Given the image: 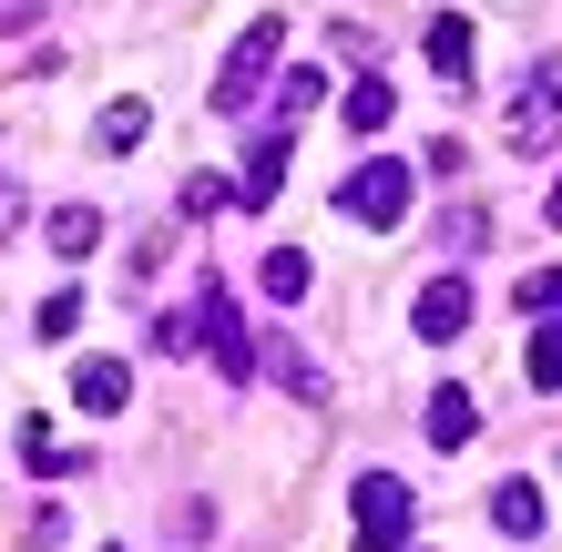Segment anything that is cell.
Here are the masks:
<instances>
[{"label": "cell", "mask_w": 562, "mask_h": 552, "mask_svg": "<svg viewBox=\"0 0 562 552\" xmlns=\"http://www.w3.org/2000/svg\"><path fill=\"white\" fill-rule=\"evenodd\" d=\"M409 194H419V165H400V154H369V165H348L338 215H348V225H369V236H389V225L409 215Z\"/></svg>", "instance_id": "1"}, {"label": "cell", "mask_w": 562, "mask_h": 552, "mask_svg": "<svg viewBox=\"0 0 562 552\" xmlns=\"http://www.w3.org/2000/svg\"><path fill=\"white\" fill-rule=\"evenodd\" d=\"M348 502H358V511H348V552H400L409 522H419V502H409V481H400V471H369Z\"/></svg>", "instance_id": "2"}, {"label": "cell", "mask_w": 562, "mask_h": 552, "mask_svg": "<svg viewBox=\"0 0 562 552\" xmlns=\"http://www.w3.org/2000/svg\"><path fill=\"white\" fill-rule=\"evenodd\" d=\"M277 52H286V11L246 21V31H236V52H225V72H215V92H205V103H215V113H246V103H256V82L277 72Z\"/></svg>", "instance_id": "3"}, {"label": "cell", "mask_w": 562, "mask_h": 552, "mask_svg": "<svg viewBox=\"0 0 562 552\" xmlns=\"http://www.w3.org/2000/svg\"><path fill=\"white\" fill-rule=\"evenodd\" d=\"M562 134V52L532 72V92H521V113H512V154H552Z\"/></svg>", "instance_id": "4"}, {"label": "cell", "mask_w": 562, "mask_h": 552, "mask_svg": "<svg viewBox=\"0 0 562 552\" xmlns=\"http://www.w3.org/2000/svg\"><path fill=\"white\" fill-rule=\"evenodd\" d=\"M123 399H134V369H123V359H82V369H72V409L113 419Z\"/></svg>", "instance_id": "5"}, {"label": "cell", "mask_w": 562, "mask_h": 552, "mask_svg": "<svg viewBox=\"0 0 562 552\" xmlns=\"http://www.w3.org/2000/svg\"><path fill=\"white\" fill-rule=\"evenodd\" d=\"M409 317H419V338H460V328H471V286H460V277H429Z\"/></svg>", "instance_id": "6"}, {"label": "cell", "mask_w": 562, "mask_h": 552, "mask_svg": "<svg viewBox=\"0 0 562 552\" xmlns=\"http://www.w3.org/2000/svg\"><path fill=\"white\" fill-rule=\"evenodd\" d=\"M419 430L440 440V450H471V430H481V409H471V388H429V409H419Z\"/></svg>", "instance_id": "7"}, {"label": "cell", "mask_w": 562, "mask_h": 552, "mask_svg": "<svg viewBox=\"0 0 562 552\" xmlns=\"http://www.w3.org/2000/svg\"><path fill=\"white\" fill-rule=\"evenodd\" d=\"M491 532L502 542H542V492L532 481H502V492H491Z\"/></svg>", "instance_id": "8"}, {"label": "cell", "mask_w": 562, "mask_h": 552, "mask_svg": "<svg viewBox=\"0 0 562 552\" xmlns=\"http://www.w3.org/2000/svg\"><path fill=\"white\" fill-rule=\"evenodd\" d=\"M277 184H286V134H256V154H246V205H277Z\"/></svg>", "instance_id": "9"}, {"label": "cell", "mask_w": 562, "mask_h": 552, "mask_svg": "<svg viewBox=\"0 0 562 552\" xmlns=\"http://www.w3.org/2000/svg\"><path fill=\"white\" fill-rule=\"evenodd\" d=\"M429 61H440L450 82L471 72V21H460V11H429Z\"/></svg>", "instance_id": "10"}, {"label": "cell", "mask_w": 562, "mask_h": 552, "mask_svg": "<svg viewBox=\"0 0 562 552\" xmlns=\"http://www.w3.org/2000/svg\"><path fill=\"white\" fill-rule=\"evenodd\" d=\"M11 450H21V471H72V450H61V440H52V419H31V409H21Z\"/></svg>", "instance_id": "11"}, {"label": "cell", "mask_w": 562, "mask_h": 552, "mask_svg": "<svg viewBox=\"0 0 562 552\" xmlns=\"http://www.w3.org/2000/svg\"><path fill=\"white\" fill-rule=\"evenodd\" d=\"M92 246H103V215H92V205H61L52 215V256H92Z\"/></svg>", "instance_id": "12"}, {"label": "cell", "mask_w": 562, "mask_h": 552, "mask_svg": "<svg viewBox=\"0 0 562 552\" xmlns=\"http://www.w3.org/2000/svg\"><path fill=\"white\" fill-rule=\"evenodd\" d=\"M256 277H267V297H277V307L307 297V256H296V246H267V267H256Z\"/></svg>", "instance_id": "13"}, {"label": "cell", "mask_w": 562, "mask_h": 552, "mask_svg": "<svg viewBox=\"0 0 562 552\" xmlns=\"http://www.w3.org/2000/svg\"><path fill=\"white\" fill-rule=\"evenodd\" d=\"M267 369H277V379L296 388V399H327V369H317V359H296L286 338H267Z\"/></svg>", "instance_id": "14"}, {"label": "cell", "mask_w": 562, "mask_h": 552, "mask_svg": "<svg viewBox=\"0 0 562 552\" xmlns=\"http://www.w3.org/2000/svg\"><path fill=\"white\" fill-rule=\"evenodd\" d=\"M389 113H400V92H389L379 72H369V82H348V123H358V134H379Z\"/></svg>", "instance_id": "15"}, {"label": "cell", "mask_w": 562, "mask_h": 552, "mask_svg": "<svg viewBox=\"0 0 562 552\" xmlns=\"http://www.w3.org/2000/svg\"><path fill=\"white\" fill-rule=\"evenodd\" d=\"M144 123H154V113L134 103V92H123V103H103V154H134V144H144Z\"/></svg>", "instance_id": "16"}, {"label": "cell", "mask_w": 562, "mask_h": 552, "mask_svg": "<svg viewBox=\"0 0 562 552\" xmlns=\"http://www.w3.org/2000/svg\"><path fill=\"white\" fill-rule=\"evenodd\" d=\"M72 328H82V297H72V286H61V297H42V317H31V338H42V348H61Z\"/></svg>", "instance_id": "17"}, {"label": "cell", "mask_w": 562, "mask_h": 552, "mask_svg": "<svg viewBox=\"0 0 562 552\" xmlns=\"http://www.w3.org/2000/svg\"><path fill=\"white\" fill-rule=\"evenodd\" d=\"M512 307H521V317H552V307H562V267H532V277L512 286Z\"/></svg>", "instance_id": "18"}, {"label": "cell", "mask_w": 562, "mask_h": 552, "mask_svg": "<svg viewBox=\"0 0 562 552\" xmlns=\"http://www.w3.org/2000/svg\"><path fill=\"white\" fill-rule=\"evenodd\" d=\"M61 532H72V511H61V502H42V511L21 522V552H61Z\"/></svg>", "instance_id": "19"}, {"label": "cell", "mask_w": 562, "mask_h": 552, "mask_svg": "<svg viewBox=\"0 0 562 552\" xmlns=\"http://www.w3.org/2000/svg\"><path fill=\"white\" fill-rule=\"evenodd\" d=\"M521 369H532V388H562V317L532 338V359H521Z\"/></svg>", "instance_id": "20"}, {"label": "cell", "mask_w": 562, "mask_h": 552, "mask_svg": "<svg viewBox=\"0 0 562 552\" xmlns=\"http://www.w3.org/2000/svg\"><path fill=\"white\" fill-rule=\"evenodd\" d=\"M277 103L307 113V103H327V82H317V72H277Z\"/></svg>", "instance_id": "21"}, {"label": "cell", "mask_w": 562, "mask_h": 552, "mask_svg": "<svg viewBox=\"0 0 562 552\" xmlns=\"http://www.w3.org/2000/svg\"><path fill=\"white\" fill-rule=\"evenodd\" d=\"M542 215H552V225H562V174H552V194H542Z\"/></svg>", "instance_id": "22"}]
</instances>
